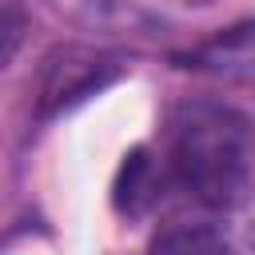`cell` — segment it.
Here are the masks:
<instances>
[{"label": "cell", "instance_id": "1", "mask_svg": "<svg viewBox=\"0 0 255 255\" xmlns=\"http://www.w3.org/2000/svg\"><path fill=\"white\" fill-rule=\"evenodd\" d=\"M167 171L199 203L243 211L255 203V116L223 100H183L167 120Z\"/></svg>", "mask_w": 255, "mask_h": 255}, {"label": "cell", "instance_id": "2", "mask_svg": "<svg viewBox=\"0 0 255 255\" xmlns=\"http://www.w3.org/2000/svg\"><path fill=\"white\" fill-rule=\"evenodd\" d=\"M151 255H255V219L219 211L167 223L151 239Z\"/></svg>", "mask_w": 255, "mask_h": 255}, {"label": "cell", "instance_id": "3", "mask_svg": "<svg viewBox=\"0 0 255 255\" xmlns=\"http://www.w3.org/2000/svg\"><path fill=\"white\" fill-rule=\"evenodd\" d=\"M112 80V64H104V56L96 52H64L60 64L48 68V80H44V116L84 100V96H96L104 84Z\"/></svg>", "mask_w": 255, "mask_h": 255}, {"label": "cell", "instance_id": "4", "mask_svg": "<svg viewBox=\"0 0 255 255\" xmlns=\"http://www.w3.org/2000/svg\"><path fill=\"white\" fill-rule=\"evenodd\" d=\"M183 68L215 72V76H227V80H255V20L231 24L227 32L191 48L183 56Z\"/></svg>", "mask_w": 255, "mask_h": 255}, {"label": "cell", "instance_id": "5", "mask_svg": "<svg viewBox=\"0 0 255 255\" xmlns=\"http://www.w3.org/2000/svg\"><path fill=\"white\" fill-rule=\"evenodd\" d=\"M155 191V167L147 159L143 147H135L131 155H124V167H120V183H116V203L124 211H139Z\"/></svg>", "mask_w": 255, "mask_h": 255}, {"label": "cell", "instance_id": "6", "mask_svg": "<svg viewBox=\"0 0 255 255\" xmlns=\"http://www.w3.org/2000/svg\"><path fill=\"white\" fill-rule=\"evenodd\" d=\"M179 4H211V0H179Z\"/></svg>", "mask_w": 255, "mask_h": 255}]
</instances>
